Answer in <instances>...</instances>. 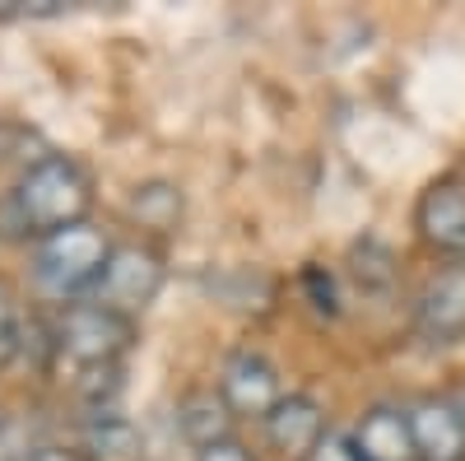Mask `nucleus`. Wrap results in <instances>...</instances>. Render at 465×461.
Segmentation results:
<instances>
[{
  "label": "nucleus",
  "instance_id": "f257e3e1",
  "mask_svg": "<svg viewBox=\"0 0 465 461\" xmlns=\"http://www.w3.org/2000/svg\"><path fill=\"white\" fill-rule=\"evenodd\" d=\"M89 205H94V173L74 154H43L37 164L24 168L19 186L5 201L15 234H37V238L84 224Z\"/></svg>",
  "mask_w": 465,
  "mask_h": 461
},
{
  "label": "nucleus",
  "instance_id": "f03ea898",
  "mask_svg": "<svg viewBox=\"0 0 465 461\" xmlns=\"http://www.w3.org/2000/svg\"><path fill=\"white\" fill-rule=\"evenodd\" d=\"M107 256H112L107 234L84 219V224H70V228H61V234H47L43 243H37L33 276H37V285H43V294L70 303L74 294L98 285Z\"/></svg>",
  "mask_w": 465,
  "mask_h": 461
},
{
  "label": "nucleus",
  "instance_id": "7ed1b4c3",
  "mask_svg": "<svg viewBox=\"0 0 465 461\" xmlns=\"http://www.w3.org/2000/svg\"><path fill=\"white\" fill-rule=\"evenodd\" d=\"M135 345V322L112 313L98 303H70L61 307V317L52 326V350L70 359L74 368H116L126 350Z\"/></svg>",
  "mask_w": 465,
  "mask_h": 461
},
{
  "label": "nucleus",
  "instance_id": "20e7f679",
  "mask_svg": "<svg viewBox=\"0 0 465 461\" xmlns=\"http://www.w3.org/2000/svg\"><path fill=\"white\" fill-rule=\"evenodd\" d=\"M159 289H163V256L159 252L144 243H112V256L103 266L98 285L89 289V303L112 307V313L135 322L159 298Z\"/></svg>",
  "mask_w": 465,
  "mask_h": 461
},
{
  "label": "nucleus",
  "instance_id": "39448f33",
  "mask_svg": "<svg viewBox=\"0 0 465 461\" xmlns=\"http://www.w3.org/2000/svg\"><path fill=\"white\" fill-rule=\"evenodd\" d=\"M219 396H223L232 419H265L284 401L280 368L261 350H232L223 359V373H219Z\"/></svg>",
  "mask_w": 465,
  "mask_h": 461
},
{
  "label": "nucleus",
  "instance_id": "423d86ee",
  "mask_svg": "<svg viewBox=\"0 0 465 461\" xmlns=\"http://www.w3.org/2000/svg\"><path fill=\"white\" fill-rule=\"evenodd\" d=\"M414 326L433 345L465 340V266H442L414 298Z\"/></svg>",
  "mask_w": 465,
  "mask_h": 461
},
{
  "label": "nucleus",
  "instance_id": "0eeeda50",
  "mask_svg": "<svg viewBox=\"0 0 465 461\" xmlns=\"http://www.w3.org/2000/svg\"><path fill=\"white\" fill-rule=\"evenodd\" d=\"M419 238L442 256H465V182L442 177L419 196L414 205Z\"/></svg>",
  "mask_w": 465,
  "mask_h": 461
},
{
  "label": "nucleus",
  "instance_id": "6e6552de",
  "mask_svg": "<svg viewBox=\"0 0 465 461\" xmlns=\"http://www.w3.org/2000/svg\"><path fill=\"white\" fill-rule=\"evenodd\" d=\"M405 415L419 461H465V415L451 396H419Z\"/></svg>",
  "mask_w": 465,
  "mask_h": 461
},
{
  "label": "nucleus",
  "instance_id": "1a4fd4ad",
  "mask_svg": "<svg viewBox=\"0 0 465 461\" xmlns=\"http://www.w3.org/2000/svg\"><path fill=\"white\" fill-rule=\"evenodd\" d=\"M265 438H270V447H275L280 456L302 461L307 452L326 438V410H322L312 396L289 392L275 410L265 415Z\"/></svg>",
  "mask_w": 465,
  "mask_h": 461
},
{
  "label": "nucleus",
  "instance_id": "9d476101",
  "mask_svg": "<svg viewBox=\"0 0 465 461\" xmlns=\"http://www.w3.org/2000/svg\"><path fill=\"white\" fill-rule=\"evenodd\" d=\"M349 443H354L359 461H419L414 434H410V415L396 410V406H372L354 425Z\"/></svg>",
  "mask_w": 465,
  "mask_h": 461
},
{
  "label": "nucleus",
  "instance_id": "9b49d317",
  "mask_svg": "<svg viewBox=\"0 0 465 461\" xmlns=\"http://www.w3.org/2000/svg\"><path fill=\"white\" fill-rule=\"evenodd\" d=\"M80 456L84 461H144V434L131 419L98 410L80 429Z\"/></svg>",
  "mask_w": 465,
  "mask_h": 461
},
{
  "label": "nucleus",
  "instance_id": "f8f14e48",
  "mask_svg": "<svg viewBox=\"0 0 465 461\" xmlns=\"http://www.w3.org/2000/svg\"><path fill=\"white\" fill-rule=\"evenodd\" d=\"M177 419H182V434L196 443V452L210 447V443H223L228 438V425H232V415H228V406H223L219 392H191L182 401Z\"/></svg>",
  "mask_w": 465,
  "mask_h": 461
},
{
  "label": "nucleus",
  "instance_id": "ddd939ff",
  "mask_svg": "<svg viewBox=\"0 0 465 461\" xmlns=\"http://www.w3.org/2000/svg\"><path fill=\"white\" fill-rule=\"evenodd\" d=\"M126 215L140 224V228H153V234H173L182 224V191L173 182H144L131 191L126 201Z\"/></svg>",
  "mask_w": 465,
  "mask_h": 461
},
{
  "label": "nucleus",
  "instance_id": "4468645a",
  "mask_svg": "<svg viewBox=\"0 0 465 461\" xmlns=\"http://www.w3.org/2000/svg\"><path fill=\"white\" fill-rule=\"evenodd\" d=\"M19 355V303H15V289L0 280V368Z\"/></svg>",
  "mask_w": 465,
  "mask_h": 461
},
{
  "label": "nucleus",
  "instance_id": "2eb2a0df",
  "mask_svg": "<svg viewBox=\"0 0 465 461\" xmlns=\"http://www.w3.org/2000/svg\"><path fill=\"white\" fill-rule=\"evenodd\" d=\"M302 461H359V456H354V443H349L344 434H331V429H326V438L307 452Z\"/></svg>",
  "mask_w": 465,
  "mask_h": 461
},
{
  "label": "nucleus",
  "instance_id": "dca6fc26",
  "mask_svg": "<svg viewBox=\"0 0 465 461\" xmlns=\"http://www.w3.org/2000/svg\"><path fill=\"white\" fill-rule=\"evenodd\" d=\"M196 461H256L242 443H232V438H223V443H210V447H201L196 452Z\"/></svg>",
  "mask_w": 465,
  "mask_h": 461
},
{
  "label": "nucleus",
  "instance_id": "f3484780",
  "mask_svg": "<svg viewBox=\"0 0 465 461\" xmlns=\"http://www.w3.org/2000/svg\"><path fill=\"white\" fill-rule=\"evenodd\" d=\"M307 289H312L322 313H335V285H331V276L322 280V271H307Z\"/></svg>",
  "mask_w": 465,
  "mask_h": 461
},
{
  "label": "nucleus",
  "instance_id": "a211bd4d",
  "mask_svg": "<svg viewBox=\"0 0 465 461\" xmlns=\"http://www.w3.org/2000/svg\"><path fill=\"white\" fill-rule=\"evenodd\" d=\"M28 461H84L80 452H61V447H43V452H33Z\"/></svg>",
  "mask_w": 465,
  "mask_h": 461
}]
</instances>
